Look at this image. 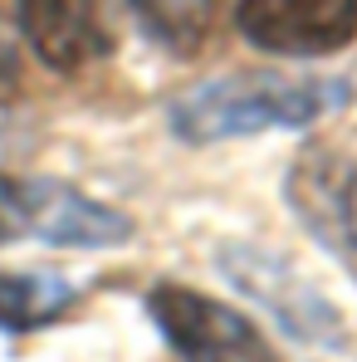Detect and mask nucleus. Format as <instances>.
<instances>
[{
  "instance_id": "0eeeda50",
  "label": "nucleus",
  "mask_w": 357,
  "mask_h": 362,
  "mask_svg": "<svg viewBox=\"0 0 357 362\" xmlns=\"http://www.w3.org/2000/svg\"><path fill=\"white\" fill-rule=\"evenodd\" d=\"M127 10L172 54H196L216 30V0H127Z\"/></svg>"
},
{
  "instance_id": "f257e3e1",
  "label": "nucleus",
  "mask_w": 357,
  "mask_h": 362,
  "mask_svg": "<svg viewBox=\"0 0 357 362\" xmlns=\"http://www.w3.org/2000/svg\"><path fill=\"white\" fill-rule=\"evenodd\" d=\"M353 98L343 78L323 74H274V69H245L211 83L186 88L172 98L167 122L181 142H226V137H254L269 127H303L323 113H338Z\"/></svg>"
},
{
  "instance_id": "9d476101",
  "label": "nucleus",
  "mask_w": 357,
  "mask_h": 362,
  "mask_svg": "<svg viewBox=\"0 0 357 362\" xmlns=\"http://www.w3.org/2000/svg\"><path fill=\"white\" fill-rule=\"evenodd\" d=\"M15 93H20V40H15L10 15L0 10V108L15 103Z\"/></svg>"
},
{
  "instance_id": "20e7f679",
  "label": "nucleus",
  "mask_w": 357,
  "mask_h": 362,
  "mask_svg": "<svg viewBox=\"0 0 357 362\" xmlns=\"http://www.w3.org/2000/svg\"><path fill=\"white\" fill-rule=\"evenodd\" d=\"M289 201L318 240L357 264V162L333 147H308L289 172Z\"/></svg>"
},
{
  "instance_id": "423d86ee",
  "label": "nucleus",
  "mask_w": 357,
  "mask_h": 362,
  "mask_svg": "<svg viewBox=\"0 0 357 362\" xmlns=\"http://www.w3.org/2000/svg\"><path fill=\"white\" fill-rule=\"evenodd\" d=\"M30 235L49 245H122L132 235V221L69 191V186H54V181H30Z\"/></svg>"
},
{
  "instance_id": "39448f33",
  "label": "nucleus",
  "mask_w": 357,
  "mask_h": 362,
  "mask_svg": "<svg viewBox=\"0 0 357 362\" xmlns=\"http://www.w3.org/2000/svg\"><path fill=\"white\" fill-rule=\"evenodd\" d=\"M20 35L59 74H78L113 49L103 0H20Z\"/></svg>"
},
{
  "instance_id": "6e6552de",
  "label": "nucleus",
  "mask_w": 357,
  "mask_h": 362,
  "mask_svg": "<svg viewBox=\"0 0 357 362\" xmlns=\"http://www.w3.org/2000/svg\"><path fill=\"white\" fill-rule=\"evenodd\" d=\"M74 299V284L59 279V274H0V328L10 333H25V328H40L49 318H59Z\"/></svg>"
},
{
  "instance_id": "1a4fd4ad",
  "label": "nucleus",
  "mask_w": 357,
  "mask_h": 362,
  "mask_svg": "<svg viewBox=\"0 0 357 362\" xmlns=\"http://www.w3.org/2000/svg\"><path fill=\"white\" fill-rule=\"evenodd\" d=\"M30 235V181L0 177V245Z\"/></svg>"
},
{
  "instance_id": "7ed1b4c3",
  "label": "nucleus",
  "mask_w": 357,
  "mask_h": 362,
  "mask_svg": "<svg viewBox=\"0 0 357 362\" xmlns=\"http://www.w3.org/2000/svg\"><path fill=\"white\" fill-rule=\"evenodd\" d=\"M235 20L254 49L318 59V54L353 45L357 0H240Z\"/></svg>"
},
{
  "instance_id": "f03ea898",
  "label": "nucleus",
  "mask_w": 357,
  "mask_h": 362,
  "mask_svg": "<svg viewBox=\"0 0 357 362\" xmlns=\"http://www.w3.org/2000/svg\"><path fill=\"white\" fill-rule=\"evenodd\" d=\"M147 308L181 362H274L264 333L211 294H196L186 284H157Z\"/></svg>"
}]
</instances>
